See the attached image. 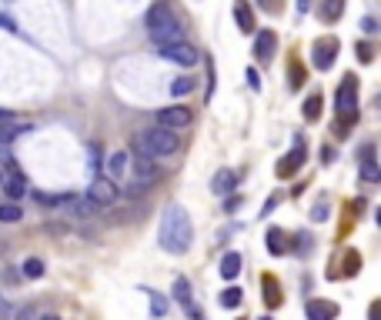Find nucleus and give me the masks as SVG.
Here are the masks:
<instances>
[{"instance_id": "obj_1", "label": "nucleus", "mask_w": 381, "mask_h": 320, "mask_svg": "<svg viewBox=\"0 0 381 320\" xmlns=\"http://www.w3.org/2000/svg\"><path fill=\"white\" fill-rule=\"evenodd\" d=\"M191 241H194L191 213L184 211L181 204H168V211L161 213V247L174 257H181L191 250Z\"/></svg>"}, {"instance_id": "obj_2", "label": "nucleus", "mask_w": 381, "mask_h": 320, "mask_svg": "<svg viewBox=\"0 0 381 320\" xmlns=\"http://www.w3.org/2000/svg\"><path fill=\"white\" fill-rule=\"evenodd\" d=\"M181 151V137L174 130H164V127H148L134 137V153H144L151 160H164V157H174Z\"/></svg>"}, {"instance_id": "obj_3", "label": "nucleus", "mask_w": 381, "mask_h": 320, "mask_svg": "<svg viewBox=\"0 0 381 320\" xmlns=\"http://www.w3.org/2000/svg\"><path fill=\"white\" fill-rule=\"evenodd\" d=\"M335 114L338 121H358V77L345 74L335 93Z\"/></svg>"}, {"instance_id": "obj_4", "label": "nucleus", "mask_w": 381, "mask_h": 320, "mask_svg": "<svg viewBox=\"0 0 381 320\" xmlns=\"http://www.w3.org/2000/svg\"><path fill=\"white\" fill-rule=\"evenodd\" d=\"M174 24H181V20H178V14H174V7L164 3V0L151 3V7H148V14H144V27H148V33L164 31V27H174Z\"/></svg>"}, {"instance_id": "obj_5", "label": "nucleus", "mask_w": 381, "mask_h": 320, "mask_svg": "<svg viewBox=\"0 0 381 320\" xmlns=\"http://www.w3.org/2000/svg\"><path fill=\"white\" fill-rule=\"evenodd\" d=\"M171 294H174V300H178V307L184 310V317H187V320H204V310L198 307L194 294H191V284H187L184 277H174V287H171Z\"/></svg>"}, {"instance_id": "obj_6", "label": "nucleus", "mask_w": 381, "mask_h": 320, "mask_svg": "<svg viewBox=\"0 0 381 320\" xmlns=\"http://www.w3.org/2000/svg\"><path fill=\"white\" fill-rule=\"evenodd\" d=\"M157 57H161V61H171V63H178V67H194V63H198V50H194V47L191 44H168V47H161V54H157Z\"/></svg>"}, {"instance_id": "obj_7", "label": "nucleus", "mask_w": 381, "mask_h": 320, "mask_svg": "<svg viewBox=\"0 0 381 320\" xmlns=\"http://www.w3.org/2000/svg\"><path fill=\"white\" fill-rule=\"evenodd\" d=\"M117 183L114 181H107V177H94V183L87 187V200L91 204H97V207H110L114 200H117Z\"/></svg>"}, {"instance_id": "obj_8", "label": "nucleus", "mask_w": 381, "mask_h": 320, "mask_svg": "<svg viewBox=\"0 0 381 320\" xmlns=\"http://www.w3.org/2000/svg\"><path fill=\"white\" fill-rule=\"evenodd\" d=\"M191 121H194L191 107H164V110H157V127H164V130H181Z\"/></svg>"}, {"instance_id": "obj_9", "label": "nucleus", "mask_w": 381, "mask_h": 320, "mask_svg": "<svg viewBox=\"0 0 381 320\" xmlns=\"http://www.w3.org/2000/svg\"><path fill=\"white\" fill-rule=\"evenodd\" d=\"M338 61V37H321L315 44V54H311V63L318 70H331Z\"/></svg>"}, {"instance_id": "obj_10", "label": "nucleus", "mask_w": 381, "mask_h": 320, "mask_svg": "<svg viewBox=\"0 0 381 320\" xmlns=\"http://www.w3.org/2000/svg\"><path fill=\"white\" fill-rule=\"evenodd\" d=\"M131 170H134V183L148 187V190H151V183L161 177L157 164H154L151 157H144V153H134V160H131Z\"/></svg>"}, {"instance_id": "obj_11", "label": "nucleus", "mask_w": 381, "mask_h": 320, "mask_svg": "<svg viewBox=\"0 0 381 320\" xmlns=\"http://www.w3.org/2000/svg\"><path fill=\"white\" fill-rule=\"evenodd\" d=\"M305 164V140H294V147H291L285 157H281V164H278V177H294L298 170Z\"/></svg>"}, {"instance_id": "obj_12", "label": "nucleus", "mask_w": 381, "mask_h": 320, "mask_svg": "<svg viewBox=\"0 0 381 320\" xmlns=\"http://www.w3.org/2000/svg\"><path fill=\"white\" fill-rule=\"evenodd\" d=\"M0 181H3V190H7V197L10 200H20L24 194H27V181H24L20 167H17L10 157H7V177H0Z\"/></svg>"}, {"instance_id": "obj_13", "label": "nucleus", "mask_w": 381, "mask_h": 320, "mask_svg": "<svg viewBox=\"0 0 381 320\" xmlns=\"http://www.w3.org/2000/svg\"><path fill=\"white\" fill-rule=\"evenodd\" d=\"M275 50H278L275 31H258V37H254V57H258V63H271L275 61Z\"/></svg>"}, {"instance_id": "obj_14", "label": "nucleus", "mask_w": 381, "mask_h": 320, "mask_svg": "<svg viewBox=\"0 0 381 320\" xmlns=\"http://www.w3.org/2000/svg\"><path fill=\"white\" fill-rule=\"evenodd\" d=\"M24 134H31V123H27V121H17V117H14V121L0 123V151H3V147H10V144L20 140Z\"/></svg>"}, {"instance_id": "obj_15", "label": "nucleus", "mask_w": 381, "mask_h": 320, "mask_svg": "<svg viewBox=\"0 0 381 320\" xmlns=\"http://www.w3.org/2000/svg\"><path fill=\"white\" fill-rule=\"evenodd\" d=\"M305 317L308 320H335L338 317V304L335 300H308Z\"/></svg>"}, {"instance_id": "obj_16", "label": "nucleus", "mask_w": 381, "mask_h": 320, "mask_svg": "<svg viewBox=\"0 0 381 320\" xmlns=\"http://www.w3.org/2000/svg\"><path fill=\"white\" fill-rule=\"evenodd\" d=\"M361 177H365L368 183H375L381 177L378 164H375V147H371V144H365V147H361Z\"/></svg>"}, {"instance_id": "obj_17", "label": "nucleus", "mask_w": 381, "mask_h": 320, "mask_svg": "<svg viewBox=\"0 0 381 320\" xmlns=\"http://www.w3.org/2000/svg\"><path fill=\"white\" fill-rule=\"evenodd\" d=\"M234 183H238V174H234V170H228V167H221L217 174H214L211 190L221 197V194H231V190H234Z\"/></svg>"}, {"instance_id": "obj_18", "label": "nucleus", "mask_w": 381, "mask_h": 320, "mask_svg": "<svg viewBox=\"0 0 381 320\" xmlns=\"http://www.w3.org/2000/svg\"><path fill=\"white\" fill-rule=\"evenodd\" d=\"M127 160H131V157H127L124 151L110 153V157H107V181H121L124 170H127Z\"/></svg>"}, {"instance_id": "obj_19", "label": "nucleus", "mask_w": 381, "mask_h": 320, "mask_svg": "<svg viewBox=\"0 0 381 320\" xmlns=\"http://www.w3.org/2000/svg\"><path fill=\"white\" fill-rule=\"evenodd\" d=\"M234 20H238V27H241L244 33L254 31V14H251V7H247L244 0H238V3H234Z\"/></svg>"}, {"instance_id": "obj_20", "label": "nucleus", "mask_w": 381, "mask_h": 320, "mask_svg": "<svg viewBox=\"0 0 381 320\" xmlns=\"http://www.w3.org/2000/svg\"><path fill=\"white\" fill-rule=\"evenodd\" d=\"M144 294L151 297V317L154 320L168 317V297H164V294H157V290H151V287H144Z\"/></svg>"}, {"instance_id": "obj_21", "label": "nucleus", "mask_w": 381, "mask_h": 320, "mask_svg": "<svg viewBox=\"0 0 381 320\" xmlns=\"http://www.w3.org/2000/svg\"><path fill=\"white\" fill-rule=\"evenodd\" d=\"M238 274H241V254L228 250V254H224V260H221V277H224V280H234Z\"/></svg>"}, {"instance_id": "obj_22", "label": "nucleus", "mask_w": 381, "mask_h": 320, "mask_svg": "<svg viewBox=\"0 0 381 320\" xmlns=\"http://www.w3.org/2000/svg\"><path fill=\"white\" fill-rule=\"evenodd\" d=\"M268 250H271V254H278V257L291 250L288 241H285V230H281V227H271V230H268Z\"/></svg>"}, {"instance_id": "obj_23", "label": "nucleus", "mask_w": 381, "mask_h": 320, "mask_svg": "<svg viewBox=\"0 0 381 320\" xmlns=\"http://www.w3.org/2000/svg\"><path fill=\"white\" fill-rule=\"evenodd\" d=\"M264 304L268 307H281V287H278V280L271 274H264Z\"/></svg>"}, {"instance_id": "obj_24", "label": "nucleus", "mask_w": 381, "mask_h": 320, "mask_svg": "<svg viewBox=\"0 0 381 320\" xmlns=\"http://www.w3.org/2000/svg\"><path fill=\"white\" fill-rule=\"evenodd\" d=\"M341 14H345V0H324L321 3V20L324 24H335Z\"/></svg>"}, {"instance_id": "obj_25", "label": "nucleus", "mask_w": 381, "mask_h": 320, "mask_svg": "<svg viewBox=\"0 0 381 320\" xmlns=\"http://www.w3.org/2000/svg\"><path fill=\"white\" fill-rule=\"evenodd\" d=\"M241 300H244V290L241 287H224V290H221V307L234 310V307H241Z\"/></svg>"}, {"instance_id": "obj_26", "label": "nucleus", "mask_w": 381, "mask_h": 320, "mask_svg": "<svg viewBox=\"0 0 381 320\" xmlns=\"http://www.w3.org/2000/svg\"><path fill=\"white\" fill-rule=\"evenodd\" d=\"M20 277H31V280L44 277V260H41V257H27V260H24V271H20Z\"/></svg>"}, {"instance_id": "obj_27", "label": "nucleus", "mask_w": 381, "mask_h": 320, "mask_svg": "<svg viewBox=\"0 0 381 320\" xmlns=\"http://www.w3.org/2000/svg\"><path fill=\"white\" fill-rule=\"evenodd\" d=\"M321 117V93H311L305 100V121L308 123H315Z\"/></svg>"}, {"instance_id": "obj_28", "label": "nucleus", "mask_w": 381, "mask_h": 320, "mask_svg": "<svg viewBox=\"0 0 381 320\" xmlns=\"http://www.w3.org/2000/svg\"><path fill=\"white\" fill-rule=\"evenodd\" d=\"M20 217H24V213H20V207H17V204H7V200L0 204V224H17Z\"/></svg>"}, {"instance_id": "obj_29", "label": "nucleus", "mask_w": 381, "mask_h": 320, "mask_svg": "<svg viewBox=\"0 0 381 320\" xmlns=\"http://www.w3.org/2000/svg\"><path fill=\"white\" fill-rule=\"evenodd\" d=\"M328 213H331V204H328V197H321L315 207H311V220L315 224H324L328 220Z\"/></svg>"}, {"instance_id": "obj_30", "label": "nucleus", "mask_w": 381, "mask_h": 320, "mask_svg": "<svg viewBox=\"0 0 381 320\" xmlns=\"http://www.w3.org/2000/svg\"><path fill=\"white\" fill-rule=\"evenodd\" d=\"M191 87H194V80H191V77H178V80L171 84V93H174V97H184Z\"/></svg>"}, {"instance_id": "obj_31", "label": "nucleus", "mask_w": 381, "mask_h": 320, "mask_svg": "<svg viewBox=\"0 0 381 320\" xmlns=\"http://www.w3.org/2000/svg\"><path fill=\"white\" fill-rule=\"evenodd\" d=\"M7 320H34V307H31V304H20V307H14V310L7 314Z\"/></svg>"}, {"instance_id": "obj_32", "label": "nucleus", "mask_w": 381, "mask_h": 320, "mask_svg": "<svg viewBox=\"0 0 381 320\" xmlns=\"http://www.w3.org/2000/svg\"><path fill=\"white\" fill-rule=\"evenodd\" d=\"M291 91H298L301 84H305V67H298V63H291Z\"/></svg>"}, {"instance_id": "obj_33", "label": "nucleus", "mask_w": 381, "mask_h": 320, "mask_svg": "<svg viewBox=\"0 0 381 320\" xmlns=\"http://www.w3.org/2000/svg\"><path fill=\"white\" fill-rule=\"evenodd\" d=\"M358 61H361V63L375 61V47H371V44H358Z\"/></svg>"}, {"instance_id": "obj_34", "label": "nucleus", "mask_w": 381, "mask_h": 320, "mask_svg": "<svg viewBox=\"0 0 381 320\" xmlns=\"http://www.w3.org/2000/svg\"><path fill=\"white\" fill-rule=\"evenodd\" d=\"M298 254H311V234H298Z\"/></svg>"}, {"instance_id": "obj_35", "label": "nucleus", "mask_w": 381, "mask_h": 320, "mask_svg": "<svg viewBox=\"0 0 381 320\" xmlns=\"http://www.w3.org/2000/svg\"><path fill=\"white\" fill-rule=\"evenodd\" d=\"M345 264H348V267H345V274H358V264H361V257H358V254H348V257H345Z\"/></svg>"}, {"instance_id": "obj_36", "label": "nucleus", "mask_w": 381, "mask_h": 320, "mask_svg": "<svg viewBox=\"0 0 381 320\" xmlns=\"http://www.w3.org/2000/svg\"><path fill=\"white\" fill-rule=\"evenodd\" d=\"M244 80L251 84V91H261V80H258V70H254V67H247V74H244Z\"/></svg>"}, {"instance_id": "obj_37", "label": "nucleus", "mask_w": 381, "mask_h": 320, "mask_svg": "<svg viewBox=\"0 0 381 320\" xmlns=\"http://www.w3.org/2000/svg\"><path fill=\"white\" fill-rule=\"evenodd\" d=\"M278 204H281V194H275V197H268V200H264V211H261V217H268V213L275 211Z\"/></svg>"}, {"instance_id": "obj_38", "label": "nucleus", "mask_w": 381, "mask_h": 320, "mask_svg": "<svg viewBox=\"0 0 381 320\" xmlns=\"http://www.w3.org/2000/svg\"><path fill=\"white\" fill-rule=\"evenodd\" d=\"M0 31H10V33H17V24H14V17L0 14Z\"/></svg>"}, {"instance_id": "obj_39", "label": "nucleus", "mask_w": 381, "mask_h": 320, "mask_svg": "<svg viewBox=\"0 0 381 320\" xmlns=\"http://www.w3.org/2000/svg\"><path fill=\"white\" fill-rule=\"evenodd\" d=\"M361 31H365V33H378V20H375V17H365V20H361Z\"/></svg>"}, {"instance_id": "obj_40", "label": "nucleus", "mask_w": 381, "mask_h": 320, "mask_svg": "<svg viewBox=\"0 0 381 320\" xmlns=\"http://www.w3.org/2000/svg\"><path fill=\"white\" fill-rule=\"evenodd\" d=\"M0 280H3V284H17V280H20V274L7 267V271H0Z\"/></svg>"}, {"instance_id": "obj_41", "label": "nucleus", "mask_w": 381, "mask_h": 320, "mask_svg": "<svg viewBox=\"0 0 381 320\" xmlns=\"http://www.w3.org/2000/svg\"><path fill=\"white\" fill-rule=\"evenodd\" d=\"M331 160H335V151H331V147H321V164H324V167H328V164H331Z\"/></svg>"}, {"instance_id": "obj_42", "label": "nucleus", "mask_w": 381, "mask_h": 320, "mask_svg": "<svg viewBox=\"0 0 381 320\" xmlns=\"http://www.w3.org/2000/svg\"><path fill=\"white\" fill-rule=\"evenodd\" d=\"M208 80H211V84H208V100H211L214 97V63L208 61Z\"/></svg>"}, {"instance_id": "obj_43", "label": "nucleus", "mask_w": 381, "mask_h": 320, "mask_svg": "<svg viewBox=\"0 0 381 320\" xmlns=\"http://www.w3.org/2000/svg\"><path fill=\"white\" fill-rule=\"evenodd\" d=\"M368 320H381V304H378V300H375L371 310H368Z\"/></svg>"}, {"instance_id": "obj_44", "label": "nucleus", "mask_w": 381, "mask_h": 320, "mask_svg": "<svg viewBox=\"0 0 381 320\" xmlns=\"http://www.w3.org/2000/svg\"><path fill=\"white\" fill-rule=\"evenodd\" d=\"M294 10H298V14H308V10H311V0H298Z\"/></svg>"}, {"instance_id": "obj_45", "label": "nucleus", "mask_w": 381, "mask_h": 320, "mask_svg": "<svg viewBox=\"0 0 381 320\" xmlns=\"http://www.w3.org/2000/svg\"><path fill=\"white\" fill-rule=\"evenodd\" d=\"M261 10H278V0H258Z\"/></svg>"}, {"instance_id": "obj_46", "label": "nucleus", "mask_w": 381, "mask_h": 320, "mask_svg": "<svg viewBox=\"0 0 381 320\" xmlns=\"http://www.w3.org/2000/svg\"><path fill=\"white\" fill-rule=\"evenodd\" d=\"M7 314H10V304H7V300L0 297V320H7Z\"/></svg>"}, {"instance_id": "obj_47", "label": "nucleus", "mask_w": 381, "mask_h": 320, "mask_svg": "<svg viewBox=\"0 0 381 320\" xmlns=\"http://www.w3.org/2000/svg\"><path fill=\"white\" fill-rule=\"evenodd\" d=\"M7 121H14V114H10V110H3V107H0V123H7Z\"/></svg>"}, {"instance_id": "obj_48", "label": "nucleus", "mask_w": 381, "mask_h": 320, "mask_svg": "<svg viewBox=\"0 0 381 320\" xmlns=\"http://www.w3.org/2000/svg\"><path fill=\"white\" fill-rule=\"evenodd\" d=\"M241 207V197H228V211H238Z\"/></svg>"}, {"instance_id": "obj_49", "label": "nucleus", "mask_w": 381, "mask_h": 320, "mask_svg": "<svg viewBox=\"0 0 381 320\" xmlns=\"http://www.w3.org/2000/svg\"><path fill=\"white\" fill-rule=\"evenodd\" d=\"M41 320H61V317H57V314H44V317H41Z\"/></svg>"}, {"instance_id": "obj_50", "label": "nucleus", "mask_w": 381, "mask_h": 320, "mask_svg": "<svg viewBox=\"0 0 381 320\" xmlns=\"http://www.w3.org/2000/svg\"><path fill=\"white\" fill-rule=\"evenodd\" d=\"M261 320H271V317H261Z\"/></svg>"}]
</instances>
